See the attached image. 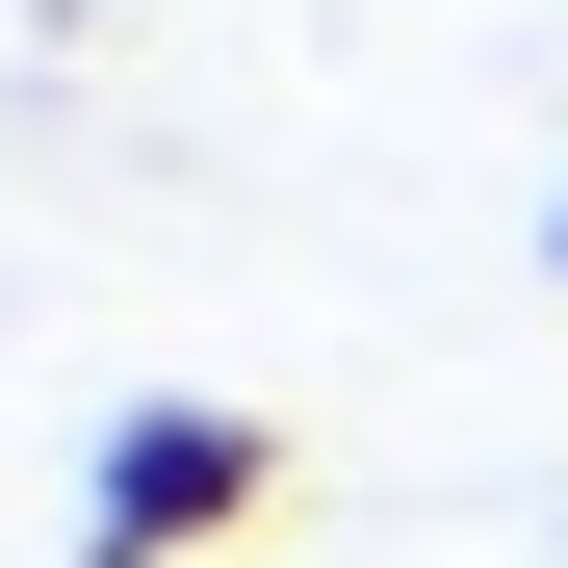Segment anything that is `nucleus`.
<instances>
[{
  "label": "nucleus",
  "instance_id": "nucleus-1",
  "mask_svg": "<svg viewBox=\"0 0 568 568\" xmlns=\"http://www.w3.org/2000/svg\"><path fill=\"white\" fill-rule=\"evenodd\" d=\"M311 465H284V414H233V388H155V414H104V465H78V568H207V542H258Z\"/></svg>",
  "mask_w": 568,
  "mask_h": 568
},
{
  "label": "nucleus",
  "instance_id": "nucleus-2",
  "mask_svg": "<svg viewBox=\"0 0 568 568\" xmlns=\"http://www.w3.org/2000/svg\"><path fill=\"white\" fill-rule=\"evenodd\" d=\"M542 284H568V207H542Z\"/></svg>",
  "mask_w": 568,
  "mask_h": 568
}]
</instances>
